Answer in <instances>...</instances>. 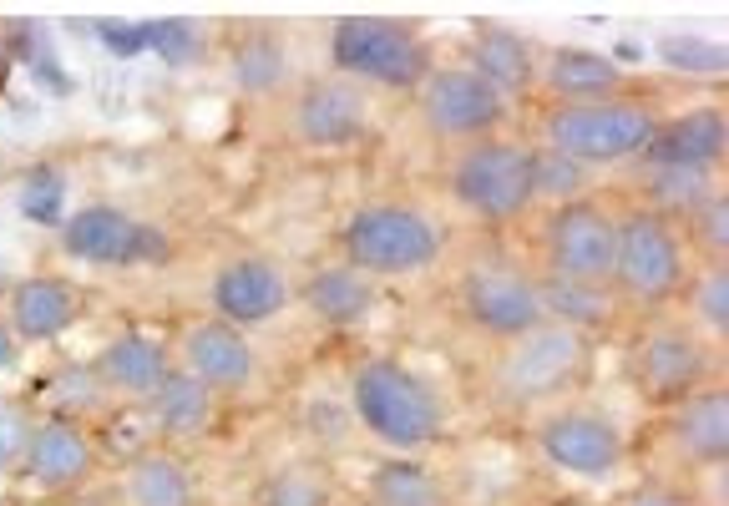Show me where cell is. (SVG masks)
Wrapping results in <instances>:
<instances>
[{"label":"cell","mask_w":729,"mask_h":506,"mask_svg":"<svg viewBox=\"0 0 729 506\" xmlns=\"http://www.w3.org/2000/svg\"><path fill=\"white\" fill-rule=\"evenodd\" d=\"M345 405L355 415L360 436L380 441L395 456H421V451L441 446V436L451 426V410H446V395L436 390V380H426L421 370H411L405 360H390V355L355 360Z\"/></svg>","instance_id":"6da1fadb"},{"label":"cell","mask_w":729,"mask_h":506,"mask_svg":"<svg viewBox=\"0 0 729 506\" xmlns=\"http://www.w3.org/2000/svg\"><path fill=\"white\" fill-rule=\"evenodd\" d=\"M664 112L654 97L643 92H623V97H603V102H547V112L537 117V147L562 152L578 167H623L638 162L654 142Z\"/></svg>","instance_id":"7a4b0ae2"},{"label":"cell","mask_w":729,"mask_h":506,"mask_svg":"<svg viewBox=\"0 0 729 506\" xmlns=\"http://www.w3.org/2000/svg\"><path fill=\"white\" fill-rule=\"evenodd\" d=\"M335 243H340V264L385 284V279H411V274L436 269L446 253V228L436 213H426L416 203L370 198L345 213Z\"/></svg>","instance_id":"3957f363"},{"label":"cell","mask_w":729,"mask_h":506,"mask_svg":"<svg viewBox=\"0 0 729 506\" xmlns=\"http://www.w3.org/2000/svg\"><path fill=\"white\" fill-rule=\"evenodd\" d=\"M330 66L355 87L416 92L441 61L431 36L405 16H340L330 26Z\"/></svg>","instance_id":"277c9868"},{"label":"cell","mask_w":729,"mask_h":506,"mask_svg":"<svg viewBox=\"0 0 729 506\" xmlns=\"http://www.w3.org/2000/svg\"><path fill=\"white\" fill-rule=\"evenodd\" d=\"M623 375L643 405L669 410L694 390L719 385V345L689 319H654L633 334Z\"/></svg>","instance_id":"5b68a950"},{"label":"cell","mask_w":729,"mask_h":506,"mask_svg":"<svg viewBox=\"0 0 729 506\" xmlns=\"http://www.w3.org/2000/svg\"><path fill=\"white\" fill-rule=\"evenodd\" d=\"M684 279H689V248H684L679 223L648 203L623 208L618 243H613V279H608L613 299L659 309L684 289Z\"/></svg>","instance_id":"8992f818"},{"label":"cell","mask_w":729,"mask_h":506,"mask_svg":"<svg viewBox=\"0 0 729 506\" xmlns=\"http://www.w3.org/2000/svg\"><path fill=\"white\" fill-rule=\"evenodd\" d=\"M446 193L461 213L481 223H522L537 208L532 193V147L512 137H481L451 152Z\"/></svg>","instance_id":"52a82bcc"},{"label":"cell","mask_w":729,"mask_h":506,"mask_svg":"<svg viewBox=\"0 0 729 506\" xmlns=\"http://www.w3.org/2000/svg\"><path fill=\"white\" fill-rule=\"evenodd\" d=\"M593 375V334L567 329L557 319H542L537 329L502 345L492 385L512 405H542L567 390H578Z\"/></svg>","instance_id":"ba28073f"},{"label":"cell","mask_w":729,"mask_h":506,"mask_svg":"<svg viewBox=\"0 0 729 506\" xmlns=\"http://www.w3.org/2000/svg\"><path fill=\"white\" fill-rule=\"evenodd\" d=\"M56 243L66 259L92 264V269H147L173 253L168 233L122 203H81L76 213L61 218Z\"/></svg>","instance_id":"9c48e42d"},{"label":"cell","mask_w":729,"mask_h":506,"mask_svg":"<svg viewBox=\"0 0 729 506\" xmlns=\"http://www.w3.org/2000/svg\"><path fill=\"white\" fill-rule=\"evenodd\" d=\"M537 456L578 481H613L628 466V436L598 405H552L532 420Z\"/></svg>","instance_id":"30bf717a"},{"label":"cell","mask_w":729,"mask_h":506,"mask_svg":"<svg viewBox=\"0 0 729 506\" xmlns=\"http://www.w3.org/2000/svg\"><path fill=\"white\" fill-rule=\"evenodd\" d=\"M613 243H618V213L613 208H603L598 198L557 203V208H547V223H542V269L537 274L608 289Z\"/></svg>","instance_id":"8fae6325"},{"label":"cell","mask_w":729,"mask_h":506,"mask_svg":"<svg viewBox=\"0 0 729 506\" xmlns=\"http://www.w3.org/2000/svg\"><path fill=\"white\" fill-rule=\"evenodd\" d=\"M416 112H421V127L436 137V142H481V137H502L507 122H512V102L486 87V81L471 71V66H436L421 87H416Z\"/></svg>","instance_id":"7c38bea8"},{"label":"cell","mask_w":729,"mask_h":506,"mask_svg":"<svg viewBox=\"0 0 729 506\" xmlns=\"http://www.w3.org/2000/svg\"><path fill=\"white\" fill-rule=\"evenodd\" d=\"M289 304H294V284H289L284 264L269 259V253H233V259H223L218 274L208 279L213 319H223L243 334L274 324Z\"/></svg>","instance_id":"4fadbf2b"},{"label":"cell","mask_w":729,"mask_h":506,"mask_svg":"<svg viewBox=\"0 0 729 506\" xmlns=\"http://www.w3.org/2000/svg\"><path fill=\"white\" fill-rule=\"evenodd\" d=\"M289 132L309 152H345L370 132V102L345 76H309L289 97Z\"/></svg>","instance_id":"5bb4252c"},{"label":"cell","mask_w":729,"mask_h":506,"mask_svg":"<svg viewBox=\"0 0 729 506\" xmlns=\"http://www.w3.org/2000/svg\"><path fill=\"white\" fill-rule=\"evenodd\" d=\"M456 309L461 319L481 334V340H517V334L537 329L547 314H542V299H537V279L532 274H517V269H476L461 279L456 289Z\"/></svg>","instance_id":"9a60e30c"},{"label":"cell","mask_w":729,"mask_h":506,"mask_svg":"<svg viewBox=\"0 0 729 506\" xmlns=\"http://www.w3.org/2000/svg\"><path fill=\"white\" fill-rule=\"evenodd\" d=\"M659 456L674 461V471H719L729 456V400L724 385H704L689 400L669 405L659 420Z\"/></svg>","instance_id":"2e32d148"},{"label":"cell","mask_w":729,"mask_h":506,"mask_svg":"<svg viewBox=\"0 0 729 506\" xmlns=\"http://www.w3.org/2000/svg\"><path fill=\"white\" fill-rule=\"evenodd\" d=\"M173 365L183 375H193L198 385H208L213 395H233L243 385H254L259 375V350L249 345V334L223 324V319H193L183 324L178 345H173Z\"/></svg>","instance_id":"e0dca14e"},{"label":"cell","mask_w":729,"mask_h":506,"mask_svg":"<svg viewBox=\"0 0 729 506\" xmlns=\"http://www.w3.org/2000/svg\"><path fill=\"white\" fill-rule=\"evenodd\" d=\"M92 471H97V446H92L87 431H81V420H71V415H36L16 476H26L36 491H71V486L87 481Z\"/></svg>","instance_id":"ac0fdd59"},{"label":"cell","mask_w":729,"mask_h":506,"mask_svg":"<svg viewBox=\"0 0 729 506\" xmlns=\"http://www.w3.org/2000/svg\"><path fill=\"white\" fill-rule=\"evenodd\" d=\"M87 314V299L66 274H26L6 294V324L21 345H51Z\"/></svg>","instance_id":"d6986e66"},{"label":"cell","mask_w":729,"mask_h":506,"mask_svg":"<svg viewBox=\"0 0 729 506\" xmlns=\"http://www.w3.org/2000/svg\"><path fill=\"white\" fill-rule=\"evenodd\" d=\"M542 51L527 31L502 26V21H476L466 36V61L486 87H497L507 102H522L537 87V71H542Z\"/></svg>","instance_id":"ffe728a7"},{"label":"cell","mask_w":729,"mask_h":506,"mask_svg":"<svg viewBox=\"0 0 729 506\" xmlns=\"http://www.w3.org/2000/svg\"><path fill=\"white\" fill-rule=\"evenodd\" d=\"M537 87L552 102H603V97L638 92V81L618 56H608L598 46H547Z\"/></svg>","instance_id":"44dd1931"},{"label":"cell","mask_w":729,"mask_h":506,"mask_svg":"<svg viewBox=\"0 0 729 506\" xmlns=\"http://www.w3.org/2000/svg\"><path fill=\"white\" fill-rule=\"evenodd\" d=\"M724 112L719 107H689L679 117H664L648 152L638 157L643 167H684V173H709L719 178L724 167Z\"/></svg>","instance_id":"7402d4cb"},{"label":"cell","mask_w":729,"mask_h":506,"mask_svg":"<svg viewBox=\"0 0 729 506\" xmlns=\"http://www.w3.org/2000/svg\"><path fill=\"white\" fill-rule=\"evenodd\" d=\"M92 370L102 380L107 395H122V400H147L162 380H168L178 365H173V350L168 340L157 334H142V329H122L92 355Z\"/></svg>","instance_id":"603a6c76"},{"label":"cell","mask_w":729,"mask_h":506,"mask_svg":"<svg viewBox=\"0 0 729 506\" xmlns=\"http://www.w3.org/2000/svg\"><path fill=\"white\" fill-rule=\"evenodd\" d=\"M294 304L324 329H355L380 309V284L350 264H319L294 289Z\"/></svg>","instance_id":"cb8c5ba5"},{"label":"cell","mask_w":729,"mask_h":506,"mask_svg":"<svg viewBox=\"0 0 729 506\" xmlns=\"http://www.w3.org/2000/svg\"><path fill=\"white\" fill-rule=\"evenodd\" d=\"M122 506H198V486L188 461L173 446H142L122 461L117 476Z\"/></svg>","instance_id":"d4e9b609"},{"label":"cell","mask_w":729,"mask_h":506,"mask_svg":"<svg viewBox=\"0 0 729 506\" xmlns=\"http://www.w3.org/2000/svg\"><path fill=\"white\" fill-rule=\"evenodd\" d=\"M147 420L157 426L162 441H193V436H208L213 431V415H218V395L208 385H198L193 375L173 370L168 380H162L147 400H142Z\"/></svg>","instance_id":"484cf974"},{"label":"cell","mask_w":729,"mask_h":506,"mask_svg":"<svg viewBox=\"0 0 729 506\" xmlns=\"http://www.w3.org/2000/svg\"><path fill=\"white\" fill-rule=\"evenodd\" d=\"M365 501L370 506H451V491L441 471L421 456H385L365 476Z\"/></svg>","instance_id":"4316f807"},{"label":"cell","mask_w":729,"mask_h":506,"mask_svg":"<svg viewBox=\"0 0 729 506\" xmlns=\"http://www.w3.org/2000/svg\"><path fill=\"white\" fill-rule=\"evenodd\" d=\"M537 279V299H542V314L567 324V329H603L613 319V289H593V284H567V279H547V274H532Z\"/></svg>","instance_id":"83f0119b"},{"label":"cell","mask_w":729,"mask_h":506,"mask_svg":"<svg viewBox=\"0 0 729 506\" xmlns=\"http://www.w3.org/2000/svg\"><path fill=\"white\" fill-rule=\"evenodd\" d=\"M684 319L694 329H704L714 345H724V329H729V269L724 264H699L684 279Z\"/></svg>","instance_id":"f1b7e54d"},{"label":"cell","mask_w":729,"mask_h":506,"mask_svg":"<svg viewBox=\"0 0 729 506\" xmlns=\"http://www.w3.org/2000/svg\"><path fill=\"white\" fill-rule=\"evenodd\" d=\"M233 76H238V87L243 92H254V97H269L284 87V76H289V51L274 31H249L238 41L233 51Z\"/></svg>","instance_id":"f546056e"},{"label":"cell","mask_w":729,"mask_h":506,"mask_svg":"<svg viewBox=\"0 0 729 506\" xmlns=\"http://www.w3.org/2000/svg\"><path fill=\"white\" fill-rule=\"evenodd\" d=\"M643 193H648V208H659L664 218L684 223L709 193H719V178L684 173V167H643Z\"/></svg>","instance_id":"4dcf8cb0"},{"label":"cell","mask_w":729,"mask_h":506,"mask_svg":"<svg viewBox=\"0 0 729 506\" xmlns=\"http://www.w3.org/2000/svg\"><path fill=\"white\" fill-rule=\"evenodd\" d=\"M254 506H335V486L319 466L294 461V466H279L259 481Z\"/></svg>","instance_id":"1f68e13d"},{"label":"cell","mask_w":729,"mask_h":506,"mask_svg":"<svg viewBox=\"0 0 729 506\" xmlns=\"http://www.w3.org/2000/svg\"><path fill=\"white\" fill-rule=\"evenodd\" d=\"M679 233H684V248L694 253L699 264H724V259H729V198H724V188L709 193V198L679 223Z\"/></svg>","instance_id":"d6a6232c"},{"label":"cell","mask_w":729,"mask_h":506,"mask_svg":"<svg viewBox=\"0 0 729 506\" xmlns=\"http://www.w3.org/2000/svg\"><path fill=\"white\" fill-rule=\"evenodd\" d=\"M583 188H588V167H578V162H567L562 152H547V147L532 142V193H537V203L557 208V203L588 198Z\"/></svg>","instance_id":"836d02e7"},{"label":"cell","mask_w":729,"mask_h":506,"mask_svg":"<svg viewBox=\"0 0 729 506\" xmlns=\"http://www.w3.org/2000/svg\"><path fill=\"white\" fill-rule=\"evenodd\" d=\"M304 431H309V441H314L319 451H345V446H355V436H360L350 405H345V400H330V395H314V400L304 405Z\"/></svg>","instance_id":"e575fe53"},{"label":"cell","mask_w":729,"mask_h":506,"mask_svg":"<svg viewBox=\"0 0 729 506\" xmlns=\"http://www.w3.org/2000/svg\"><path fill=\"white\" fill-rule=\"evenodd\" d=\"M31 426H36V410L21 395H0V476H16L21 471Z\"/></svg>","instance_id":"d590c367"},{"label":"cell","mask_w":729,"mask_h":506,"mask_svg":"<svg viewBox=\"0 0 729 506\" xmlns=\"http://www.w3.org/2000/svg\"><path fill=\"white\" fill-rule=\"evenodd\" d=\"M51 385H56V400L66 405L61 415H71V420H76V415H87V410H97V405L107 400V390H102L92 360H87V365H61Z\"/></svg>","instance_id":"8d00e7d4"},{"label":"cell","mask_w":729,"mask_h":506,"mask_svg":"<svg viewBox=\"0 0 729 506\" xmlns=\"http://www.w3.org/2000/svg\"><path fill=\"white\" fill-rule=\"evenodd\" d=\"M659 56H664L674 71H689V76H719V71H724V46H719V41L669 36V41L659 46Z\"/></svg>","instance_id":"74e56055"},{"label":"cell","mask_w":729,"mask_h":506,"mask_svg":"<svg viewBox=\"0 0 729 506\" xmlns=\"http://www.w3.org/2000/svg\"><path fill=\"white\" fill-rule=\"evenodd\" d=\"M613 506H704L694 486L674 481V476H654V481H643L633 491H623Z\"/></svg>","instance_id":"f35d334b"},{"label":"cell","mask_w":729,"mask_h":506,"mask_svg":"<svg viewBox=\"0 0 729 506\" xmlns=\"http://www.w3.org/2000/svg\"><path fill=\"white\" fill-rule=\"evenodd\" d=\"M21 355H26V345L16 340V334H11V324L0 319V375H11V370L21 365Z\"/></svg>","instance_id":"ab89813d"},{"label":"cell","mask_w":729,"mask_h":506,"mask_svg":"<svg viewBox=\"0 0 729 506\" xmlns=\"http://www.w3.org/2000/svg\"><path fill=\"white\" fill-rule=\"evenodd\" d=\"M6 76H11V46H6V36H0V87H6Z\"/></svg>","instance_id":"60d3db41"},{"label":"cell","mask_w":729,"mask_h":506,"mask_svg":"<svg viewBox=\"0 0 729 506\" xmlns=\"http://www.w3.org/2000/svg\"><path fill=\"white\" fill-rule=\"evenodd\" d=\"M557 506H593V501H557Z\"/></svg>","instance_id":"b9f144b4"}]
</instances>
